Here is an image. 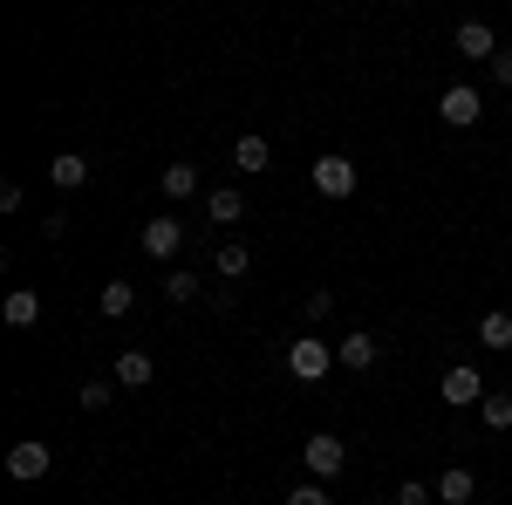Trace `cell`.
Segmentation results:
<instances>
[{"instance_id": "23", "label": "cell", "mask_w": 512, "mask_h": 505, "mask_svg": "<svg viewBox=\"0 0 512 505\" xmlns=\"http://www.w3.org/2000/svg\"><path fill=\"white\" fill-rule=\"evenodd\" d=\"M198 287H205L198 273H164V294H171L178 308H185V301H198Z\"/></svg>"}, {"instance_id": "26", "label": "cell", "mask_w": 512, "mask_h": 505, "mask_svg": "<svg viewBox=\"0 0 512 505\" xmlns=\"http://www.w3.org/2000/svg\"><path fill=\"white\" fill-rule=\"evenodd\" d=\"M492 82H499V89H512V41L492 55Z\"/></svg>"}, {"instance_id": "12", "label": "cell", "mask_w": 512, "mask_h": 505, "mask_svg": "<svg viewBox=\"0 0 512 505\" xmlns=\"http://www.w3.org/2000/svg\"><path fill=\"white\" fill-rule=\"evenodd\" d=\"M478 499V478L465 465H451V471H437V505H472Z\"/></svg>"}, {"instance_id": "4", "label": "cell", "mask_w": 512, "mask_h": 505, "mask_svg": "<svg viewBox=\"0 0 512 505\" xmlns=\"http://www.w3.org/2000/svg\"><path fill=\"white\" fill-rule=\"evenodd\" d=\"M437 117L451 123V130H472V123L485 117V103H478V89H472V82H451V89L437 96Z\"/></svg>"}, {"instance_id": "5", "label": "cell", "mask_w": 512, "mask_h": 505, "mask_svg": "<svg viewBox=\"0 0 512 505\" xmlns=\"http://www.w3.org/2000/svg\"><path fill=\"white\" fill-rule=\"evenodd\" d=\"M48 465H55V451H48L41 437H21V444L7 451V478H21V485H35V478H48Z\"/></svg>"}, {"instance_id": "8", "label": "cell", "mask_w": 512, "mask_h": 505, "mask_svg": "<svg viewBox=\"0 0 512 505\" xmlns=\"http://www.w3.org/2000/svg\"><path fill=\"white\" fill-rule=\"evenodd\" d=\"M315 192L321 198H349L355 192V164H349V157H335V151L315 157Z\"/></svg>"}, {"instance_id": "1", "label": "cell", "mask_w": 512, "mask_h": 505, "mask_svg": "<svg viewBox=\"0 0 512 505\" xmlns=\"http://www.w3.org/2000/svg\"><path fill=\"white\" fill-rule=\"evenodd\" d=\"M301 465H308L315 485H328V478H342V471H349V444H342V437H328V430H315V437L301 444Z\"/></svg>"}, {"instance_id": "7", "label": "cell", "mask_w": 512, "mask_h": 505, "mask_svg": "<svg viewBox=\"0 0 512 505\" xmlns=\"http://www.w3.org/2000/svg\"><path fill=\"white\" fill-rule=\"evenodd\" d=\"M451 41H458V55H465V62H485V69H492V55L506 48L485 21H458V35H451Z\"/></svg>"}, {"instance_id": "3", "label": "cell", "mask_w": 512, "mask_h": 505, "mask_svg": "<svg viewBox=\"0 0 512 505\" xmlns=\"http://www.w3.org/2000/svg\"><path fill=\"white\" fill-rule=\"evenodd\" d=\"M437 396H444L451 410H472V403H485L492 389H485V376H478L472 362H451V369H444V383H437Z\"/></svg>"}, {"instance_id": "20", "label": "cell", "mask_w": 512, "mask_h": 505, "mask_svg": "<svg viewBox=\"0 0 512 505\" xmlns=\"http://www.w3.org/2000/svg\"><path fill=\"white\" fill-rule=\"evenodd\" d=\"M478 424L485 430H512V389H492V396L478 403Z\"/></svg>"}, {"instance_id": "11", "label": "cell", "mask_w": 512, "mask_h": 505, "mask_svg": "<svg viewBox=\"0 0 512 505\" xmlns=\"http://www.w3.org/2000/svg\"><path fill=\"white\" fill-rule=\"evenodd\" d=\"M0 321H7V328H35L41 321V294L35 287H14V294L0 301Z\"/></svg>"}, {"instance_id": "2", "label": "cell", "mask_w": 512, "mask_h": 505, "mask_svg": "<svg viewBox=\"0 0 512 505\" xmlns=\"http://www.w3.org/2000/svg\"><path fill=\"white\" fill-rule=\"evenodd\" d=\"M335 369V349L321 342V335H301V342H287V376L294 383H321Z\"/></svg>"}, {"instance_id": "15", "label": "cell", "mask_w": 512, "mask_h": 505, "mask_svg": "<svg viewBox=\"0 0 512 505\" xmlns=\"http://www.w3.org/2000/svg\"><path fill=\"white\" fill-rule=\"evenodd\" d=\"M96 308H103V321H123V314L137 308V287H130V280H103V294H96Z\"/></svg>"}, {"instance_id": "13", "label": "cell", "mask_w": 512, "mask_h": 505, "mask_svg": "<svg viewBox=\"0 0 512 505\" xmlns=\"http://www.w3.org/2000/svg\"><path fill=\"white\" fill-rule=\"evenodd\" d=\"M110 383H117V389H151V349H123Z\"/></svg>"}, {"instance_id": "19", "label": "cell", "mask_w": 512, "mask_h": 505, "mask_svg": "<svg viewBox=\"0 0 512 505\" xmlns=\"http://www.w3.org/2000/svg\"><path fill=\"white\" fill-rule=\"evenodd\" d=\"M478 342H485V349H512V314L506 308L478 314Z\"/></svg>"}, {"instance_id": "6", "label": "cell", "mask_w": 512, "mask_h": 505, "mask_svg": "<svg viewBox=\"0 0 512 505\" xmlns=\"http://www.w3.org/2000/svg\"><path fill=\"white\" fill-rule=\"evenodd\" d=\"M137 246H144L151 260H178V246H185V219H144Z\"/></svg>"}, {"instance_id": "25", "label": "cell", "mask_w": 512, "mask_h": 505, "mask_svg": "<svg viewBox=\"0 0 512 505\" xmlns=\"http://www.w3.org/2000/svg\"><path fill=\"white\" fill-rule=\"evenodd\" d=\"M301 314H308V321H328V314H335V294H321V287H315V294H308V308H301Z\"/></svg>"}, {"instance_id": "9", "label": "cell", "mask_w": 512, "mask_h": 505, "mask_svg": "<svg viewBox=\"0 0 512 505\" xmlns=\"http://www.w3.org/2000/svg\"><path fill=\"white\" fill-rule=\"evenodd\" d=\"M376 355H383V342H376L369 328H349V335L335 342V362H342V369H369Z\"/></svg>"}, {"instance_id": "14", "label": "cell", "mask_w": 512, "mask_h": 505, "mask_svg": "<svg viewBox=\"0 0 512 505\" xmlns=\"http://www.w3.org/2000/svg\"><path fill=\"white\" fill-rule=\"evenodd\" d=\"M267 164H274V144H267V137H239V144H233V171L260 178Z\"/></svg>"}, {"instance_id": "21", "label": "cell", "mask_w": 512, "mask_h": 505, "mask_svg": "<svg viewBox=\"0 0 512 505\" xmlns=\"http://www.w3.org/2000/svg\"><path fill=\"white\" fill-rule=\"evenodd\" d=\"M110 396H117V383H103V376H96V383H82V389H76V403H82V410H89V417H96V410H110Z\"/></svg>"}, {"instance_id": "16", "label": "cell", "mask_w": 512, "mask_h": 505, "mask_svg": "<svg viewBox=\"0 0 512 505\" xmlns=\"http://www.w3.org/2000/svg\"><path fill=\"white\" fill-rule=\"evenodd\" d=\"M48 178H55L62 192H76V185H89V157H82V151H62L55 164H48Z\"/></svg>"}, {"instance_id": "17", "label": "cell", "mask_w": 512, "mask_h": 505, "mask_svg": "<svg viewBox=\"0 0 512 505\" xmlns=\"http://www.w3.org/2000/svg\"><path fill=\"white\" fill-rule=\"evenodd\" d=\"M158 185H164V198H192V192H198V164H192V157L164 164V178H158Z\"/></svg>"}, {"instance_id": "27", "label": "cell", "mask_w": 512, "mask_h": 505, "mask_svg": "<svg viewBox=\"0 0 512 505\" xmlns=\"http://www.w3.org/2000/svg\"><path fill=\"white\" fill-rule=\"evenodd\" d=\"M362 505H390V499H362Z\"/></svg>"}, {"instance_id": "10", "label": "cell", "mask_w": 512, "mask_h": 505, "mask_svg": "<svg viewBox=\"0 0 512 505\" xmlns=\"http://www.w3.org/2000/svg\"><path fill=\"white\" fill-rule=\"evenodd\" d=\"M205 219H212V226H239V219H246V192H239V185L205 192Z\"/></svg>"}, {"instance_id": "18", "label": "cell", "mask_w": 512, "mask_h": 505, "mask_svg": "<svg viewBox=\"0 0 512 505\" xmlns=\"http://www.w3.org/2000/svg\"><path fill=\"white\" fill-rule=\"evenodd\" d=\"M246 267H253V253H246L239 239H226V246L212 253V273H219V280H246Z\"/></svg>"}, {"instance_id": "24", "label": "cell", "mask_w": 512, "mask_h": 505, "mask_svg": "<svg viewBox=\"0 0 512 505\" xmlns=\"http://www.w3.org/2000/svg\"><path fill=\"white\" fill-rule=\"evenodd\" d=\"M287 505H328V492H321L315 478H308V485H294V492H287Z\"/></svg>"}, {"instance_id": "22", "label": "cell", "mask_w": 512, "mask_h": 505, "mask_svg": "<svg viewBox=\"0 0 512 505\" xmlns=\"http://www.w3.org/2000/svg\"><path fill=\"white\" fill-rule=\"evenodd\" d=\"M431 499H437V485H424V478H403L390 492V505H431Z\"/></svg>"}]
</instances>
